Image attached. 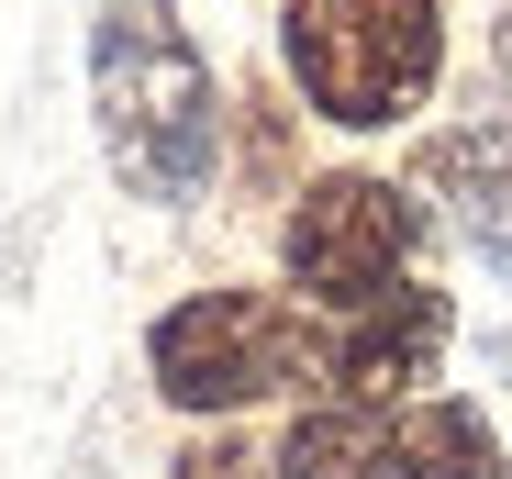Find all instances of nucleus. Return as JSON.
<instances>
[{"mask_svg":"<svg viewBox=\"0 0 512 479\" xmlns=\"http://www.w3.org/2000/svg\"><path fill=\"white\" fill-rule=\"evenodd\" d=\"M279 56L323 123L379 134V123L435 101L446 12L435 0H279Z\"/></svg>","mask_w":512,"mask_h":479,"instance_id":"f03ea898","label":"nucleus"},{"mask_svg":"<svg viewBox=\"0 0 512 479\" xmlns=\"http://www.w3.org/2000/svg\"><path fill=\"white\" fill-rule=\"evenodd\" d=\"M423 179L446 190V212H457V234L479 246V268L512 290V123L490 112V123L435 134V145H423Z\"/></svg>","mask_w":512,"mask_h":479,"instance_id":"0eeeda50","label":"nucleus"},{"mask_svg":"<svg viewBox=\"0 0 512 479\" xmlns=\"http://www.w3.org/2000/svg\"><path fill=\"white\" fill-rule=\"evenodd\" d=\"M90 112H101V156L112 179L156 212H179L212 190L223 156V90L190 45V23L167 0H101L90 23Z\"/></svg>","mask_w":512,"mask_h":479,"instance_id":"f257e3e1","label":"nucleus"},{"mask_svg":"<svg viewBox=\"0 0 512 479\" xmlns=\"http://www.w3.org/2000/svg\"><path fill=\"white\" fill-rule=\"evenodd\" d=\"M446 357V290H390L346 312V335H323V390L334 402H412V379H435Z\"/></svg>","mask_w":512,"mask_h":479,"instance_id":"423d86ee","label":"nucleus"},{"mask_svg":"<svg viewBox=\"0 0 512 479\" xmlns=\"http://www.w3.org/2000/svg\"><path fill=\"white\" fill-rule=\"evenodd\" d=\"M268 479H501V435L468 402H323L279 435Z\"/></svg>","mask_w":512,"mask_h":479,"instance_id":"20e7f679","label":"nucleus"},{"mask_svg":"<svg viewBox=\"0 0 512 479\" xmlns=\"http://www.w3.org/2000/svg\"><path fill=\"white\" fill-rule=\"evenodd\" d=\"M145 357H156V390L179 413H234V402H268V390L323 379V335L301 324L290 301H268V290H201V301H179L145 335Z\"/></svg>","mask_w":512,"mask_h":479,"instance_id":"7ed1b4c3","label":"nucleus"},{"mask_svg":"<svg viewBox=\"0 0 512 479\" xmlns=\"http://www.w3.org/2000/svg\"><path fill=\"white\" fill-rule=\"evenodd\" d=\"M412 246H423L412 190H390V179H368V168L312 179V190L290 201V223H279L290 290L323 301V312H368V301H390L401 268H412Z\"/></svg>","mask_w":512,"mask_h":479,"instance_id":"39448f33","label":"nucleus"},{"mask_svg":"<svg viewBox=\"0 0 512 479\" xmlns=\"http://www.w3.org/2000/svg\"><path fill=\"white\" fill-rule=\"evenodd\" d=\"M179 479H268V457H245L234 435H212V446H190V457H179Z\"/></svg>","mask_w":512,"mask_h":479,"instance_id":"6e6552de","label":"nucleus"}]
</instances>
